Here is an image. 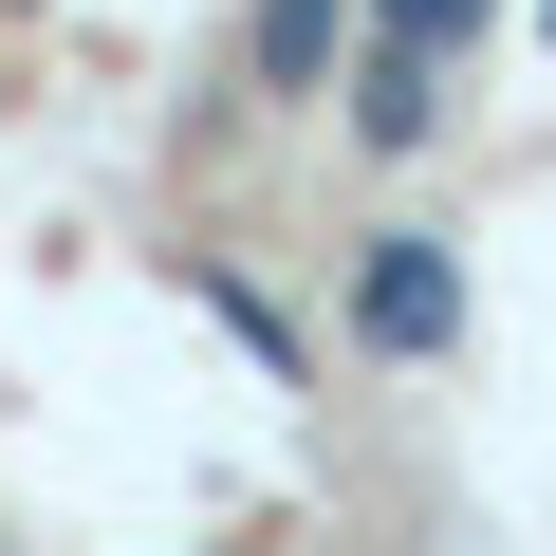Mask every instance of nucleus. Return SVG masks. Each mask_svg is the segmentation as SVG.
<instances>
[{"label": "nucleus", "mask_w": 556, "mask_h": 556, "mask_svg": "<svg viewBox=\"0 0 556 556\" xmlns=\"http://www.w3.org/2000/svg\"><path fill=\"white\" fill-rule=\"evenodd\" d=\"M371 334H408V353L445 334V260H371Z\"/></svg>", "instance_id": "obj_1"}]
</instances>
